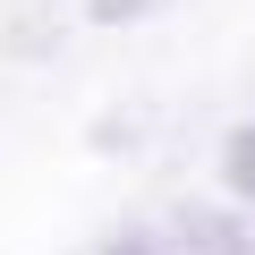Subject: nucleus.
<instances>
[{"label":"nucleus","instance_id":"obj_3","mask_svg":"<svg viewBox=\"0 0 255 255\" xmlns=\"http://www.w3.org/2000/svg\"><path fill=\"white\" fill-rule=\"evenodd\" d=\"M111 255H153V238H119V247H111Z\"/></svg>","mask_w":255,"mask_h":255},{"label":"nucleus","instance_id":"obj_1","mask_svg":"<svg viewBox=\"0 0 255 255\" xmlns=\"http://www.w3.org/2000/svg\"><path fill=\"white\" fill-rule=\"evenodd\" d=\"M179 238H187V255H255V230H238L230 213H187Z\"/></svg>","mask_w":255,"mask_h":255},{"label":"nucleus","instance_id":"obj_2","mask_svg":"<svg viewBox=\"0 0 255 255\" xmlns=\"http://www.w3.org/2000/svg\"><path fill=\"white\" fill-rule=\"evenodd\" d=\"M85 9H94L102 26H128V17H145V9H162V0H85Z\"/></svg>","mask_w":255,"mask_h":255}]
</instances>
